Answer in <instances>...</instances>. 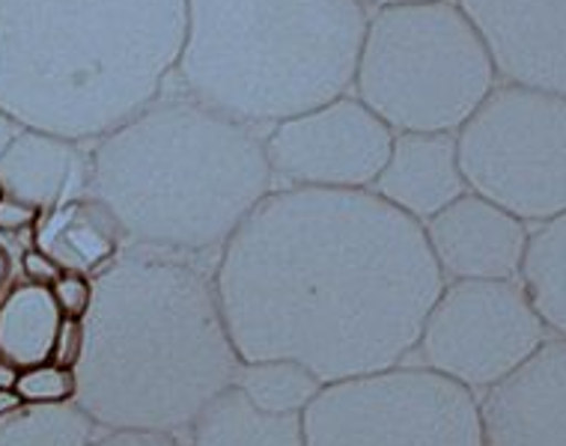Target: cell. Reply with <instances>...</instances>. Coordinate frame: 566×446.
I'll list each match as a JSON object with an SVG mask.
<instances>
[{"instance_id": "obj_32", "label": "cell", "mask_w": 566, "mask_h": 446, "mask_svg": "<svg viewBox=\"0 0 566 446\" xmlns=\"http://www.w3.org/2000/svg\"><path fill=\"white\" fill-rule=\"evenodd\" d=\"M0 384H12V372L0 363Z\"/></svg>"}, {"instance_id": "obj_33", "label": "cell", "mask_w": 566, "mask_h": 446, "mask_svg": "<svg viewBox=\"0 0 566 446\" xmlns=\"http://www.w3.org/2000/svg\"><path fill=\"white\" fill-rule=\"evenodd\" d=\"M3 197H7V194H3V184H0V200H3Z\"/></svg>"}, {"instance_id": "obj_17", "label": "cell", "mask_w": 566, "mask_h": 446, "mask_svg": "<svg viewBox=\"0 0 566 446\" xmlns=\"http://www.w3.org/2000/svg\"><path fill=\"white\" fill-rule=\"evenodd\" d=\"M186 446H304L302 414H269L242 390H221L182 435Z\"/></svg>"}, {"instance_id": "obj_20", "label": "cell", "mask_w": 566, "mask_h": 446, "mask_svg": "<svg viewBox=\"0 0 566 446\" xmlns=\"http://www.w3.org/2000/svg\"><path fill=\"white\" fill-rule=\"evenodd\" d=\"M235 387L269 414H304L325 387L311 369L295 360H242Z\"/></svg>"}, {"instance_id": "obj_14", "label": "cell", "mask_w": 566, "mask_h": 446, "mask_svg": "<svg viewBox=\"0 0 566 446\" xmlns=\"http://www.w3.org/2000/svg\"><path fill=\"white\" fill-rule=\"evenodd\" d=\"M373 194L420 226L444 212L469 184L459 164L457 135L450 131H397L391 156L376 176Z\"/></svg>"}, {"instance_id": "obj_22", "label": "cell", "mask_w": 566, "mask_h": 446, "mask_svg": "<svg viewBox=\"0 0 566 446\" xmlns=\"http://www.w3.org/2000/svg\"><path fill=\"white\" fill-rule=\"evenodd\" d=\"M12 390L19 393L24 405H66L78 396L75 369L42 363L12 375Z\"/></svg>"}, {"instance_id": "obj_21", "label": "cell", "mask_w": 566, "mask_h": 446, "mask_svg": "<svg viewBox=\"0 0 566 446\" xmlns=\"http://www.w3.org/2000/svg\"><path fill=\"white\" fill-rule=\"evenodd\" d=\"M102 435L78 402L21 405L0 420V446H90Z\"/></svg>"}, {"instance_id": "obj_2", "label": "cell", "mask_w": 566, "mask_h": 446, "mask_svg": "<svg viewBox=\"0 0 566 446\" xmlns=\"http://www.w3.org/2000/svg\"><path fill=\"white\" fill-rule=\"evenodd\" d=\"M218 259L126 247L93 277L78 402L102 432L186 435L242 358L216 286Z\"/></svg>"}, {"instance_id": "obj_8", "label": "cell", "mask_w": 566, "mask_h": 446, "mask_svg": "<svg viewBox=\"0 0 566 446\" xmlns=\"http://www.w3.org/2000/svg\"><path fill=\"white\" fill-rule=\"evenodd\" d=\"M302 423L304 446H483L480 399L406 363L325 384Z\"/></svg>"}, {"instance_id": "obj_29", "label": "cell", "mask_w": 566, "mask_h": 446, "mask_svg": "<svg viewBox=\"0 0 566 446\" xmlns=\"http://www.w3.org/2000/svg\"><path fill=\"white\" fill-rule=\"evenodd\" d=\"M21 123L15 117H12L7 107H0V158H3V152L10 149V144L15 140V137L21 135Z\"/></svg>"}, {"instance_id": "obj_23", "label": "cell", "mask_w": 566, "mask_h": 446, "mask_svg": "<svg viewBox=\"0 0 566 446\" xmlns=\"http://www.w3.org/2000/svg\"><path fill=\"white\" fill-rule=\"evenodd\" d=\"M51 295L57 301V310L63 319L84 321L90 307H93V277L87 274L63 272L51 286Z\"/></svg>"}, {"instance_id": "obj_27", "label": "cell", "mask_w": 566, "mask_h": 446, "mask_svg": "<svg viewBox=\"0 0 566 446\" xmlns=\"http://www.w3.org/2000/svg\"><path fill=\"white\" fill-rule=\"evenodd\" d=\"M90 446H186L182 437L158 432H102Z\"/></svg>"}, {"instance_id": "obj_18", "label": "cell", "mask_w": 566, "mask_h": 446, "mask_svg": "<svg viewBox=\"0 0 566 446\" xmlns=\"http://www.w3.org/2000/svg\"><path fill=\"white\" fill-rule=\"evenodd\" d=\"M63 316L49 286L12 283L0 295V363L19 375L54 358Z\"/></svg>"}, {"instance_id": "obj_1", "label": "cell", "mask_w": 566, "mask_h": 446, "mask_svg": "<svg viewBox=\"0 0 566 446\" xmlns=\"http://www.w3.org/2000/svg\"><path fill=\"white\" fill-rule=\"evenodd\" d=\"M444 283L423 226L373 191L274 188L216 263L239 358L323 384L400 367Z\"/></svg>"}, {"instance_id": "obj_3", "label": "cell", "mask_w": 566, "mask_h": 446, "mask_svg": "<svg viewBox=\"0 0 566 446\" xmlns=\"http://www.w3.org/2000/svg\"><path fill=\"white\" fill-rule=\"evenodd\" d=\"M188 0H0V107L93 144L174 78Z\"/></svg>"}, {"instance_id": "obj_24", "label": "cell", "mask_w": 566, "mask_h": 446, "mask_svg": "<svg viewBox=\"0 0 566 446\" xmlns=\"http://www.w3.org/2000/svg\"><path fill=\"white\" fill-rule=\"evenodd\" d=\"M40 221V209H33V205L24 203V200H15V197H3V200H0V235H7V238L30 235V238H33V230H36V223Z\"/></svg>"}, {"instance_id": "obj_30", "label": "cell", "mask_w": 566, "mask_h": 446, "mask_svg": "<svg viewBox=\"0 0 566 446\" xmlns=\"http://www.w3.org/2000/svg\"><path fill=\"white\" fill-rule=\"evenodd\" d=\"M24 405L21 402V396L12 390V384H0V420L7 417V414H12V411H19V407Z\"/></svg>"}, {"instance_id": "obj_5", "label": "cell", "mask_w": 566, "mask_h": 446, "mask_svg": "<svg viewBox=\"0 0 566 446\" xmlns=\"http://www.w3.org/2000/svg\"><path fill=\"white\" fill-rule=\"evenodd\" d=\"M367 24L361 0H188L170 87L269 131L352 93Z\"/></svg>"}, {"instance_id": "obj_4", "label": "cell", "mask_w": 566, "mask_h": 446, "mask_svg": "<svg viewBox=\"0 0 566 446\" xmlns=\"http://www.w3.org/2000/svg\"><path fill=\"white\" fill-rule=\"evenodd\" d=\"M274 188L265 131L174 87L90 144L87 194L140 251L218 259Z\"/></svg>"}, {"instance_id": "obj_19", "label": "cell", "mask_w": 566, "mask_h": 446, "mask_svg": "<svg viewBox=\"0 0 566 446\" xmlns=\"http://www.w3.org/2000/svg\"><path fill=\"white\" fill-rule=\"evenodd\" d=\"M518 280L548 333L566 340V214L539 223L531 233Z\"/></svg>"}, {"instance_id": "obj_10", "label": "cell", "mask_w": 566, "mask_h": 446, "mask_svg": "<svg viewBox=\"0 0 566 446\" xmlns=\"http://www.w3.org/2000/svg\"><path fill=\"white\" fill-rule=\"evenodd\" d=\"M391 146L394 128L355 93L265 131V156L277 188L370 191Z\"/></svg>"}, {"instance_id": "obj_16", "label": "cell", "mask_w": 566, "mask_h": 446, "mask_svg": "<svg viewBox=\"0 0 566 446\" xmlns=\"http://www.w3.org/2000/svg\"><path fill=\"white\" fill-rule=\"evenodd\" d=\"M30 244L51 256L63 272L87 274V277L105 272L128 247L126 235L119 230L117 217L108 212V205L90 194L75 197L45 214L36 223Z\"/></svg>"}, {"instance_id": "obj_25", "label": "cell", "mask_w": 566, "mask_h": 446, "mask_svg": "<svg viewBox=\"0 0 566 446\" xmlns=\"http://www.w3.org/2000/svg\"><path fill=\"white\" fill-rule=\"evenodd\" d=\"M19 272H21V280L24 283H36V286H54V280H57L60 274H63V268H60L51 256H45V253L40 251V247H24L21 251V259H19Z\"/></svg>"}, {"instance_id": "obj_13", "label": "cell", "mask_w": 566, "mask_h": 446, "mask_svg": "<svg viewBox=\"0 0 566 446\" xmlns=\"http://www.w3.org/2000/svg\"><path fill=\"white\" fill-rule=\"evenodd\" d=\"M444 280H518L531 226L478 194H462L423 223Z\"/></svg>"}, {"instance_id": "obj_31", "label": "cell", "mask_w": 566, "mask_h": 446, "mask_svg": "<svg viewBox=\"0 0 566 446\" xmlns=\"http://www.w3.org/2000/svg\"><path fill=\"white\" fill-rule=\"evenodd\" d=\"M370 10H381V7H394V3H415V0H361Z\"/></svg>"}, {"instance_id": "obj_15", "label": "cell", "mask_w": 566, "mask_h": 446, "mask_svg": "<svg viewBox=\"0 0 566 446\" xmlns=\"http://www.w3.org/2000/svg\"><path fill=\"white\" fill-rule=\"evenodd\" d=\"M87 173L90 144L40 128H21V135L0 158L3 194L40 209L42 217L87 194Z\"/></svg>"}, {"instance_id": "obj_11", "label": "cell", "mask_w": 566, "mask_h": 446, "mask_svg": "<svg viewBox=\"0 0 566 446\" xmlns=\"http://www.w3.org/2000/svg\"><path fill=\"white\" fill-rule=\"evenodd\" d=\"M499 78L566 96V0H457Z\"/></svg>"}, {"instance_id": "obj_12", "label": "cell", "mask_w": 566, "mask_h": 446, "mask_svg": "<svg viewBox=\"0 0 566 446\" xmlns=\"http://www.w3.org/2000/svg\"><path fill=\"white\" fill-rule=\"evenodd\" d=\"M483 446H566V340L548 337L480 399Z\"/></svg>"}, {"instance_id": "obj_6", "label": "cell", "mask_w": 566, "mask_h": 446, "mask_svg": "<svg viewBox=\"0 0 566 446\" xmlns=\"http://www.w3.org/2000/svg\"><path fill=\"white\" fill-rule=\"evenodd\" d=\"M499 84L495 60L457 0L370 10L352 93L394 135H457Z\"/></svg>"}, {"instance_id": "obj_26", "label": "cell", "mask_w": 566, "mask_h": 446, "mask_svg": "<svg viewBox=\"0 0 566 446\" xmlns=\"http://www.w3.org/2000/svg\"><path fill=\"white\" fill-rule=\"evenodd\" d=\"M81 354H84V321L63 319L51 363H57V367H66V369H75L78 367Z\"/></svg>"}, {"instance_id": "obj_28", "label": "cell", "mask_w": 566, "mask_h": 446, "mask_svg": "<svg viewBox=\"0 0 566 446\" xmlns=\"http://www.w3.org/2000/svg\"><path fill=\"white\" fill-rule=\"evenodd\" d=\"M21 259V253H15V238L0 235V295L12 286V274H15V263Z\"/></svg>"}, {"instance_id": "obj_7", "label": "cell", "mask_w": 566, "mask_h": 446, "mask_svg": "<svg viewBox=\"0 0 566 446\" xmlns=\"http://www.w3.org/2000/svg\"><path fill=\"white\" fill-rule=\"evenodd\" d=\"M457 146L471 194L527 226L566 214V96L501 81Z\"/></svg>"}, {"instance_id": "obj_9", "label": "cell", "mask_w": 566, "mask_h": 446, "mask_svg": "<svg viewBox=\"0 0 566 446\" xmlns=\"http://www.w3.org/2000/svg\"><path fill=\"white\" fill-rule=\"evenodd\" d=\"M522 280H450L420 330V367L471 393L510 379L548 340Z\"/></svg>"}]
</instances>
